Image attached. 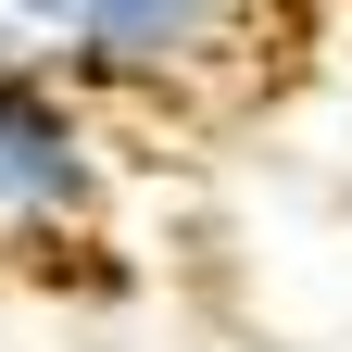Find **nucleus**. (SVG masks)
<instances>
[{"label":"nucleus","mask_w":352,"mask_h":352,"mask_svg":"<svg viewBox=\"0 0 352 352\" xmlns=\"http://www.w3.org/2000/svg\"><path fill=\"white\" fill-rule=\"evenodd\" d=\"M0 63H13V51H0Z\"/></svg>","instance_id":"3"},{"label":"nucleus","mask_w":352,"mask_h":352,"mask_svg":"<svg viewBox=\"0 0 352 352\" xmlns=\"http://www.w3.org/2000/svg\"><path fill=\"white\" fill-rule=\"evenodd\" d=\"M101 201H113L101 101H76L38 63H0V252H63L101 227Z\"/></svg>","instance_id":"2"},{"label":"nucleus","mask_w":352,"mask_h":352,"mask_svg":"<svg viewBox=\"0 0 352 352\" xmlns=\"http://www.w3.org/2000/svg\"><path fill=\"white\" fill-rule=\"evenodd\" d=\"M0 51L76 101H189L264 51V0H0Z\"/></svg>","instance_id":"1"}]
</instances>
